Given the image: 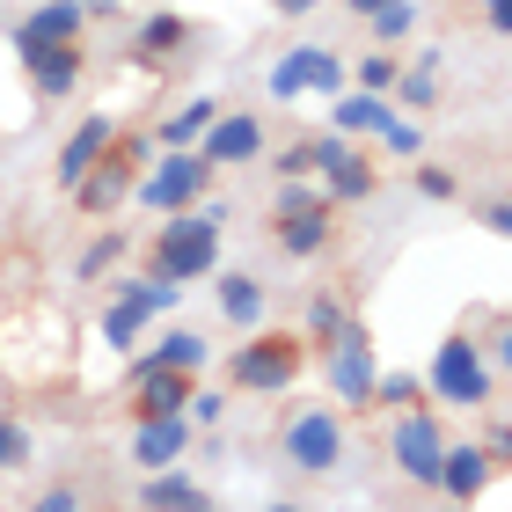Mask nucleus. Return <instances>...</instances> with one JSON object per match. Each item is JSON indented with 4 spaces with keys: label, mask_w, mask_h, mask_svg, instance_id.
Wrapping results in <instances>:
<instances>
[{
    "label": "nucleus",
    "mask_w": 512,
    "mask_h": 512,
    "mask_svg": "<svg viewBox=\"0 0 512 512\" xmlns=\"http://www.w3.org/2000/svg\"><path fill=\"white\" fill-rule=\"evenodd\" d=\"M220 227H227V205H183V213H169L154 227L147 242V271L154 278H176V286H191V278H213L220 264Z\"/></svg>",
    "instance_id": "f257e3e1"
},
{
    "label": "nucleus",
    "mask_w": 512,
    "mask_h": 512,
    "mask_svg": "<svg viewBox=\"0 0 512 512\" xmlns=\"http://www.w3.org/2000/svg\"><path fill=\"white\" fill-rule=\"evenodd\" d=\"M425 395H432V403H447V410H483V403H491V359H483V344L469 330H454L432 352Z\"/></svg>",
    "instance_id": "f03ea898"
},
{
    "label": "nucleus",
    "mask_w": 512,
    "mask_h": 512,
    "mask_svg": "<svg viewBox=\"0 0 512 512\" xmlns=\"http://www.w3.org/2000/svg\"><path fill=\"white\" fill-rule=\"evenodd\" d=\"M300 374H308V337H293V330L249 337V344H235V359H227V381H235L242 395H278Z\"/></svg>",
    "instance_id": "7ed1b4c3"
},
{
    "label": "nucleus",
    "mask_w": 512,
    "mask_h": 512,
    "mask_svg": "<svg viewBox=\"0 0 512 512\" xmlns=\"http://www.w3.org/2000/svg\"><path fill=\"white\" fill-rule=\"evenodd\" d=\"M278 461H286L293 476H330L344 461V417H337V403L293 410L286 425H278Z\"/></svg>",
    "instance_id": "20e7f679"
},
{
    "label": "nucleus",
    "mask_w": 512,
    "mask_h": 512,
    "mask_svg": "<svg viewBox=\"0 0 512 512\" xmlns=\"http://www.w3.org/2000/svg\"><path fill=\"white\" fill-rule=\"evenodd\" d=\"M213 176H220V169H213V161H205L198 147H169V154L154 161V169H139L132 198L147 205V213L169 220V213H183V205H198L205 191H213Z\"/></svg>",
    "instance_id": "39448f33"
},
{
    "label": "nucleus",
    "mask_w": 512,
    "mask_h": 512,
    "mask_svg": "<svg viewBox=\"0 0 512 512\" xmlns=\"http://www.w3.org/2000/svg\"><path fill=\"white\" fill-rule=\"evenodd\" d=\"M147 154H154V139H147V132H118V139H110V147L96 154V169L74 183V205H81V213H118V205L132 198L139 161H147Z\"/></svg>",
    "instance_id": "423d86ee"
},
{
    "label": "nucleus",
    "mask_w": 512,
    "mask_h": 512,
    "mask_svg": "<svg viewBox=\"0 0 512 512\" xmlns=\"http://www.w3.org/2000/svg\"><path fill=\"white\" fill-rule=\"evenodd\" d=\"M388 461H395V476L403 483H417V491H439V461H447V425L417 403V410H403L388 425Z\"/></svg>",
    "instance_id": "0eeeda50"
},
{
    "label": "nucleus",
    "mask_w": 512,
    "mask_h": 512,
    "mask_svg": "<svg viewBox=\"0 0 512 512\" xmlns=\"http://www.w3.org/2000/svg\"><path fill=\"white\" fill-rule=\"evenodd\" d=\"M374 374H381V359H374L366 322H352L344 337L322 344V381H330V403L337 410H366V403H374Z\"/></svg>",
    "instance_id": "6e6552de"
},
{
    "label": "nucleus",
    "mask_w": 512,
    "mask_h": 512,
    "mask_svg": "<svg viewBox=\"0 0 512 512\" xmlns=\"http://www.w3.org/2000/svg\"><path fill=\"white\" fill-rule=\"evenodd\" d=\"M176 300H183V286H176V278H154V271H147V278H125V286H118V300H110V315H103V344L132 352V344H139V330H147L154 315H169Z\"/></svg>",
    "instance_id": "1a4fd4ad"
},
{
    "label": "nucleus",
    "mask_w": 512,
    "mask_h": 512,
    "mask_svg": "<svg viewBox=\"0 0 512 512\" xmlns=\"http://www.w3.org/2000/svg\"><path fill=\"white\" fill-rule=\"evenodd\" d=\"M344 88V59L330 44H293L271 66V103H300V96H337Z\"/></svg>",
    "instance_id": "9d476101"
},
{
    "label": "nucleus",
    "mask_w": 512,
    "mask_h": 512,
    "mask_svg": "<svg viewBox=\"0 0 512 512\" xmlns=\"http://www.w3.org/2000/svg\"><path fill=\"white\" fill-rule=\"evenodd\" d=\"M198 154L213 161V169H249V161L264 154V118H256V110H227V103H220V118L205 125Z\"/></svg>",
    "instance_id": "9b49d317"
},
{
    "label": "nucleus",
    "mask_w": 512,
    "mask_h": 512,
    "mask_svg": "<svg viewBox=\"0 0 512 512\" xmlns=\"http://www.w3.org/2000/svg\"><path fill=\"white\" fill-rule=\"evenodd\" d=\"M271 242L286 249L293 264H315V256L337 242V205L315 198V205H300V213H271Z\"/></svg>",
    "instance_id": "f8f14e48"
},
{
    "label": "nucleus",
    "mask_w": 512,
    "mask_h": 512,
    "mask_svg": "<svg viewBox=\"0 0 512 512\" xmlns=\"http://www.w3.org/2000/svg\"><path fill=\"white\" fill-rule=\"evenodd\" d=\"M191 388L198 374H183V366H132V425L139 417H176V410H191Z\"/></svg>",
    "instance_id": "ddd939ff"
},
{
    "label": "nucleus",
    "mask_w": 512,
    "mask_h": 512,
    "mask_svg": "<svg viewBox=\"0 0 512 512\" xmlns=\"http://www.w3.org/2000/svg\"><path fill=\"white\" fill-rule=\"evenodd\" d=\"M15 52H22V74H30L37 96H74L81 88V66H88L81 37L74 44H15Z\"/></svg>",
    "instance_id": "4468645a"
},
{
    "label": "nucleus",
    "mask_w": 512,
    "mask_h": 512,
    "mask_svg": "<svg viewBox=\"0 0 512 512\" xmlns=\"http://www.w3.org/2000/svg\"><path fill=\"white\" fill-rule=\"evenodd\" d=\"M491 476H498V461L483 454V439H461V447H447V461H439V491L454 505H476L491 491Z\"/></svg>",
    "instance_id": "2eb2a0df"
},
{
    "label": "nucleus",
    "mask_w": 512,
    "mask_h": 512,
    "mask_svg": "<svg viewBox=\"0 0 512 512\" xmlns=\"http://www.w3.org/2000/svg\"><path fill=\"white\" fill-rule=\"evenodd\" d=\"M183 447H191V410L139 417V425H132V461H139V469H169V461H183Z\"/></svg>",
    "instance_id": "dca6fc26"
},
{
    "label": "nucleus",
    "mask_w": 512,
    "mask_h": 512,
    "mask_svg": "<svg viewBox=\"0 0 512 512\" xmlns=\"http://www.w3.org/2000/svg\"><path fill=\"white\" fill-rule=\"evenodd\" d=\"M81 22H88V0H37V8L15 22V44H74Z\"/></svg>",
    "instance_id": "f3484780"
},
{
    "label": "nucleus",
    "mask_w": 512,
    "mask_h": 512,
    "mask_svg": "<svg viewBox=\"0 0 512 512\" xmlns=\"http://www.w3.org/2000/svg\"><path fill=\"white\" fill-rule=\"evenodd\" d=\"M110 139H118V118H103V110H96V118H81L74 132H66V147H59V183H66V191H74V183H81L88 169H96V154L110 147Z\"/></svg>",
    "instance_id": "a211bd4d"
},
{
    "label": "nucleus",
    "mask_w": 512,
    "mask_h": 512,
    "mask_svg": "<svg viewBox=\"0 0 512 512\" xmlns=\"http://www.w3.org/2000/svg\"><path fill=\"white\" fill-rule=\"evenodd\" d=\"M264 308H271V293H264V278H256V271H227L220 278V315L235 322V330H256Z\"/></svg>",
    "instance_id": "6ab92c4d"
},
{
    "label": "nucleus",
    "mask_w": 512,
    "mask_h": 512,
    "mask_svg": "<svg viewBox=\"0 0 512 512\" xmlns=\"http://www.w3.org/2000/svg\"><path fill=\"white\" fill-rule=\"evenodd\" d=\"M352 322H359V315H352V293L322 286V293H308V330H300V337H308V352H322V344L344 337Z\"/></svg>",
    "instance_id": "aec40b11"
},
{
    "label": "nucleus",
    "mask_w": 512,
    "mask_h": 512,
    "mask_svg": "<svg viewBox=\"0 0 512 512\" xmlns=\"http://www.w3.org/2000/svg\"><path fill=\"white\" fill-rule=\"evenodd\" d=\"M374 161H366V154H344V161H330V169H322V198H330V205H366V198H374Z\"/></svg>",
    "instance_id": "412c9836"
},
{
    "label": "nucleus",
    "mask_w": 512,
    "mask_h": 512,
    "mask_svg": "<svg viewBox=\"0 0 512 512\" xmlns=\"http://www.w3.org/2000/svg\"><path fill=\"white\" fill-rule=\"evenodd\" d=\"M330 125L337 132H381L388 125V96H374V88H337L330 96Z\"/></svg>",
    "instance_id": "4be33fe9"
},
{
    "label": "nucleus",
    "mask_w": 512,
    "mask_h": 512,
    "mask_svg": "<svg viewBox=\"0 0 512 512\" xmlns=\"http://www.w3.org/2000/svg\"><path fill=\"white\" fill-rule=\"evenodd\" d=\"M183 44H191V22L169 15V8L139 15V30H132V52H139V59H169V52H183Z\"/></svg>",
    "instance_id": "5701e85b"
},
{
    "label": "nucleus",
    "mask_w": 512,
    "mask_h": 512,
    "mask_svg": "<svg viewBox=\"0 0 512 512\" xmlns=\"http://www.w3.org/2000/svg\"><path fill=\"white\" fill-rule=\"evenodd\" d=\"M139 505H176V512H198L205 505V483H191L169 461V469H147V483H139Z\"/></svg>",
    "instance_id": "b1692460"
},
{
    "label": "nucleus",
    "mask_w": 512,
    "mask_h": 512,
    "mask_svg": "<svg viewBox=\"0 0 512 512\" xmlns=\"http://www.w3.org/2000/svg\"><path fill=\"white\" fill-rule=\"evenodd\" d=\"M213 118H220V96H191V103L176 110V118H161V132H154V139H161V147H198Z\"/></svg>",
    "instance_id": "393cba45"
},
{
    "label": "nucleus",
    "mask_w": 512,
    "mask_h": 512,
    "mask_svg": "<svg viewBox=\"0 0 512 512\" xmlns=\"http://www.w3.org/2000/svg\"><path fill=\"white\" fill-rule=\"evenodd\" d=\"M439 66H447V52H417L403 74H395V96H403L410 110H432L439 103Z\"/></svg>",
    "instance_id": "a878e982"
},
{
    "label": "nucleus",
    "mask_w": 512,
    "mask_h": 512,
    "mask_svg": "<svg viewBox=\"0 0 512 512\" xmlns=\"http://www.w3.org/2000/svg\"><path fill=\"white\" fill-rule=\"evenodd\" d=\"M205 359H213V344H205L198 330H169V337H161V344H154V352L139 359V366H183V374H198Z\"/></svg>",
    "instance_id": "bb28decb"
},
{
    "label": "nucleus",
    "mask_w": 512,
    "mask_h": 512,
    "mask_svg": "<svg viewBox=\"0 0 512 512\" xmlns=\"http://www.w3.org/2000/svg\"><path fill=\"white\" fill-rule=\"evenodd\" d=\"M118 256H125V235H118V227H110V235H96V242H88L81 249V278H88V286H96V278H110V271H118Z\"/></svg>",
    "instance_id": "cd10ccee"
},
{
    "label": "nucleus",
    "mask_w": 512,
    "mask_h": 512,
    "mask_svg": "<svg viewBox=\"0 0 512 512\" xmlns=\"http://www.w3.org/2000/svg\"><path fill=\"white\" fill-rule=\"evenodd\" d=\"M395 74H403V59H395L388 44H381V52H366V59L352 66V81H359V88H374V96H395Z\"/></svg>",
    "instance_id": "c85d7f7f"
},
{
    "label": "nucleus",
    "mask_w": 512,
    "mask_h": 512,
    "mask_svg": "<svg viewBox=\"0 0 512 512\" xmlns=\"http://www.w3.org/2000/svg\"><path fill=\"white\" fill-rule=\"evenodd\" d=\"M366 22H374V37H381V44H403V37L417 30V0H381V8L366 15Z\"/></svg>",
    "instance_id": "c756f323"
},
{
    "label": "nucleus",
    "mask_w": 512,
    "mask_h": 512,
    "mask_svg": "<svg viewBox=\"0 0 512 512\" xmlns=\"http://www.w3.org/2000/svg\"><path fill=\"white\" fill-rule=\"evenodd\" d=\"M374 139H381V147H388L395 161H417V154H425V125H410V118H395V110H388V125H381Z\"/></svg>",
    "instance_id": "7c9ffc66"
},
{
    "label": "nucleus",
    "mask_w": 512,
    "mask_h": 512,
    "mask_svg": "<svg viewBox=\"0 0 512 512\" xmlns=\"http://www.w3.org/2000/svg\"><path fill=\"white\" fill-rule=\"evenodd\" d=\"M374 403L417 410V403H425V381H417V374H374Z\"/></svg>",
    "instance_id": "2f4dec72"
},
{
    "label": "nucleus",
    "mask_w": 512,
    "mask_h": 512,
    "mask_svg": "<svg viewBox=\"0 0 512 512\" xmlns=\"http://www.w3.org/2000/svg\"><path fill=\"white\" fill-rule=\"evenodd\" d=\"M37 454V439L30 425H15V417H0V469H22V461Z\"/></svg>",
    "instance_id": "473e14b6"
},
{
    "label": "nucleus",
    "mask_w": 512,
    "mask_h": 512,
    "mask_svg": "<svg viewBox=\"0 0 512 512\" xmlns=\"http://www.w3.org/2000/svg\"><path fill=\"white\" fill-rule=\"evenodd\" d=\"M410 183H417V198H432V205H454L461 198V176L454 169H417Z\"/></svg>",
    "instance_id": "72a5a7b5"
},
{
    "label": "nucleus",
    "mask_w": 512,
    "mask_h": 512,
    "mask_svg": "<svg viewBox=\"0 0 512 512\" xmlns=\"http://www.w3.org/2000/svg\"><path fill=\"white\" fill-rule=\"evenodd\" d=\"M271 169H278V176H315V154H308V139L278 147V154H271Z\"/></svg>",
    "instance_id": "f704fd0d"
},
{
    "label": "nucleus",
    "mask_w": 512,
    "mask_h": 512,
    "mask_svg": "<svg viewBox=\"0 0 512 512\" xmlns=\"http://www.w3.org/2000/svg\"><path fill=\"white\" fill-rule=\"evenodd\" d=\"M191 417H198V425H220V417H227V395H220V388H191Z\"/></svg>",
    "instance_id": "c9c22d12"
},
{
    "label": "nucleus",
    "mask_w": 512,
    "mask_h": 512,
    "mask_svg": "<svg viewBox=\"0 0 512 512\" xmlns=\"http://www.w3.org/2000/svg\"><path fill=\"white\" fill-rule=\"evenodd\" d=\"M483 454H491L498 469H512V425H491V432H483Z\"/></svg>",
    "instance_id": "e433bc0d"
},
{
    "label": "nucleus",
    "mask_w": 512,
    "mask_h": 512,
    "mask_svg": "<svg viewBox=\"0 0 512 512\" xmlns=\"http://www.w3.org/2000/svg\"><path fill=\"white\" fill-rule=\"evenodd\" d=\"M491 366H498V374H512V315L491 330Z\"/></svg>",
    "instance_id": "4c0bfd02"
},
{
    "label": "nucleus",
    "mask_w": 512,
    "mask_h": 512,
    "mask_svg": "<svg viewBox=\"0 0 512 512\" xmlns=\"http://www.w3.org/2000/svg\"><path fill=\"white\" fill-rule=\"evenodd\" d=\"M37 505H44V512H74V505H81V491H74V483H52V491H44Z\"/></svg>",
    "instance_id": "58836bf2"
},
{
    "label": "nucleus",
    "mask_w": 512,
    "mask_h": 512,
    "mask_svg": "<svg viewBox=\"0 0 512 512\" xmlns=\"http://www.w3.org/2000/svg\"><path fill=\"white\" fill-rule=\"evenodd\" d=\"M483 227H491V235H505L512 242V205L498 198V205H483Z\"/></svg>",
    "instance_id": "ea45409f"
},
{
    "label": "nucleus",
    "mask_w": 512,
    "mask_h": 512,
    "mask_svg": "<svg viewBox=\"0 0 512 512\" xmlns=\"http://www.w3.org/2000/svg\"><path fill=\"white\" fill-rule=\"evenodd\" d=\"M483 22H491L498 37H512V0H483Z\"/></svg>",
    "instance_id": "a19ab883"
},
{
    "label": "nucleus",
    "mask_w": 512,
    "mask_h": 512,
    "mask_svg": "<svg viewBox=\"0 0 512 512\" xmlns=\"http://www.w3.org/2000/svg\"><path fill=\"white\" fill-rule=\"evenodd\" d=\"M322 0H271V15H286V22H300V15H315Z\"/></svg>",
    "instance_id": "79ce46f5"
},
{
    "label": "nucleus",
    "mask_w": 512,
    "mask_h": 512,
    "mask_svg": "<svg viewBox=\"0 0 512 512\" xmlns=\"http://www.w3.org/2000/svg\"><path fill=\"white\" fill-rule=\"evenodd\" d=\"M344 8H352V15H374V8H381V0H344Z\"/></svg>",
    "instance_id": "37998d69"
}]
</instances>
